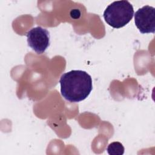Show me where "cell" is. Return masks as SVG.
I'll return each mask as SVG.
<instances>
[{"mask_svg":"<svg viewBox=\"0 0 155 155\" xmlns=\"http://www.w3.org/2000/svg\"><path fill=\"white\" fill-rule=\"evenodd\" d=\"M59 83L62 96L70 102L84 100L93 89L91 76L82 70H71L64 73Z\"/></svg>","mask_w":155,"mask_h":155,"instance_id":"1","label":"cell"},{"mask_svg":"<svg viewBox=\"0 0 155 155\" xmlns=\"http://www.w3.org/2000/svg\"><path fill=\"white\" fill-rule=\"evenodd\" d=\"M134 9L128 1H116L107 6L104 12L105 22L115 28L127 25L133 18Z\"/></svg>","mask_w":155,"mask_h":155,"instance_id":"2","label":"cell"},{"mask_svg":"<svg viewBox=\"0 0 155 155\" xmlns=\"http://www.w3.org/2000/svg\"><path fill=\"white\" fill-rule=\"evenodd\" d=\"M136 26L141 33L155 32V8L145 5L137 10L134 14Z\"/></svg>","mask_w":155,"mask_h":155,"instance_id":"3","label":"cell"},{"mask_svg":"<svg viewBox=\"0 0 155 155\" xmlns=\"http://www.w3.org/2000/svg\"><path fill=\"white\" fill-rule=\"evenodd\" d=\"M27 38L28 46L38 54L44 53L50 45V33L40 26L29 30Z\"/></svg>","mask_w":155,"mask_h":155,"instance_id":"4","label":"cell"},{"mask_svg":"<svg viewBox=\"0 0 155 155\" xmlns=\"http://www.w3.org/2000/svg\"><path fill=\"white\" fill-rule=\"evenodd\" d=\"M107 151L110 155H122L124 153L125 148L120 142H113L108 145Z\"/></svg>","mask_w":155,"mask_h":155,"instance_id":"5","label":"cell"}]
</instances>
